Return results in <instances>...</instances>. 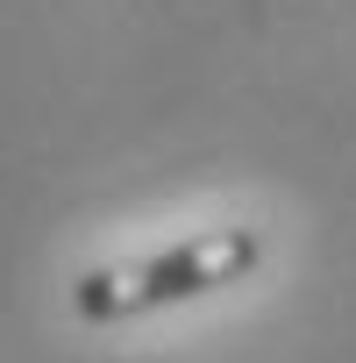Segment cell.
<instances>
[{
	"label": "cell",
	"instance_id": "6da1fadb",
	"mask_svg": "<svg viewBox=\"0 0 356 363\" xmlns=\"http://www.w3.org/2000/svg\"><path fill=\"white\" fill-rule=\"evenodd\" d=\"M264 264V228L228 221V228H200L171 250L128 257V264H93L72 278V320L79 328H128L171 306H193L207 292H228L243 278H257Z\"/></svg>",
	"mask_w": 356,
	"mask_h": 363
}]
</instances>
